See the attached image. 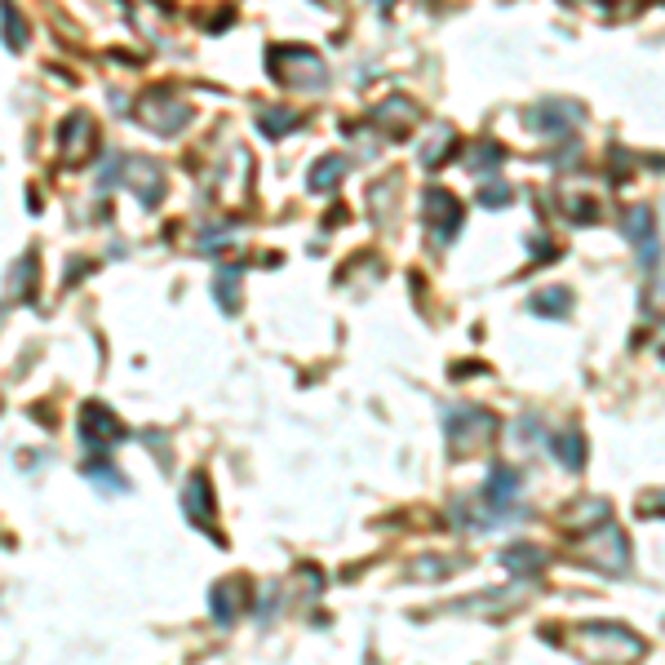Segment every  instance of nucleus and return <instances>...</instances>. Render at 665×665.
<instances>
[{
    "label": "nucleus",
    "instance_id": "7",
    "mask_svg": "<svg viewBox=\"0 0 665 665\" xmlns=\"http://www.w3.org/2000/svg\"><path fill=\"white\" fill-rule=\"evenodd\" d=\"M125 435H129L125 422H120L107 404H85V408H80V439H85V448L94 457H107L116 444H125Z\"/></svg>",
    "mask_w": 665,
    "mask_h": 665
},
{
    "label": "nucleus",
    "instance_id": "25",
    "mask_svg": "<svg viewBox=\"0 0 665 665\" xmlns=\"http://www.w3.org/2000/svg\"><path fill=\"white\" fill-rule=\"evenodd\" d=\"M85 479H89V484H98L102 493H120V488H125V475H120L116 466H107V462H85Z\"/></svg>",
    "mask_w": 665,
    "mask_h": 665
},
{
    "label": "nucleus",
    "instance_id": "20",
    "mask_svg": "<svg viewBox=\"0 0 665 665\" xmlns=\"http://www.w3.org/2000/svg\"><path fill=\"white\" fill-rule=\"evenodd\" d=\"M346 156H320L311 165V173H306V187L311 191H337L342 187V178H346Z\"/></svg>",
    "mask_w": 665,
    "mask_h": 665
},
{
    "label": "nucleus",
    "instance_id": "5",
    "mask_svg": "<svg viewBox=\"0 0 665 665\" xmlns=\"http://www.w3.org/2000/svg\"><path fill=\"white\" fill-rule=\"evenodd\" d=\"M133 120H138L142 129L165 133V138H173V133H182V129H187L191 107H187L182 98L165 94V89H151V94H142V98H138V107H133Z\"/></svg>",
    "mask_w": 665,
    "mask_h": 665
},
{
    "label": "nucleus",
    "instance_id": "31",
    "mask_svg": "<svg viewBox=\"0 0 665 665\" xmlns=\"http://www.w3.org/2000/svg\"><path fill=\"white\" fill-rule=\"evenodd\" d=\"M373 5H377V9H382V14H391V9L399 5V0H373Z\"/></svg>",
    "mask_w": 665,
    "mask_h": 665
},
{
    "label": "nucleus",
    "instance_id": "13",
    "mask_svg": "<svg viewBox=\"0 0 665 665\" xmlns=\"http://www.w3.org/2000/svg\"><path fill=\"white\" fill-rule=\"evenodd\" d=\"M182 510H187L191 524H200L209 537H218V528H213V519H218V510H213V488L204 475H191L187 479V493H182ZM222 541V537H218Z\"/></svg>",
    "mask_w": 665,
    "mask_h": 665
},
{
    "label": "nucleus",
    "instance_id": "14",
    "mask_svg": "<svg viewBox=\"0 0 665 665\" xmlns=\"http://www.w3.org/2000/svg\"><path fill=\"white\" fill-rule=\"evenodd\" d=\"M519 488H524V479H519L515 466H493L488 470V484H484V506L497 510V515H510Z\"/></svg>",
    "mask_w": 665,
    "mask_h": 665
},
{
    "label": "nucleus",
    "instance_id": "15",
    "mask_svg": "<svg viewBox=\"0 0 665 665\" xmlns=\"http://www.w3.org/2000/svg\"><path fill=\"white\" fill-rule=\"evenodd\" d=\"M209 608H213V621L218 626H231L235 617L244 612V581H218V586L209 590Z\"/></svg>",
    "mask_w": 665,
    "mask_h": 665
},
{
    "label": "nucleus",
    "instance_id": "24",
    "mask_svg": "<svg viewBox=\"0 0 665 665\" xmlns=\"http://www.w3.org/2000/svg\"><path fill=\"white\" fill-rule=\"evenodd\" d=\"M5 49H9V54L27 49V23H23V14L14 9V0H5Z\"/></svg>",
    "mask_w": 665,
    "mask_h": 665
},
{
    "label": "nucleus",
    "instance_id": "19",
    "mask_svg": "<svg viewBox=\"0 0 665 665\" xmlns=\"http://www.w3.org/2000/svg\"><path fill=\"white\" fill-rule=\"evenodd\" d=\"M532 315H541V320H568L572 311V289H564V284H555V289H541L528 298Z\"/></svg>",
    "mask_w": 665,
    "mask_h": 665
},
{
    "label": "nucleus",
    "instance_id": "6",
    "mask_svg": "<svg viewBox=\"0 0 665 665\" xmlns=\"http://www.w3.org/2000/svg\"><path fill=\"white\" fill-rule=\"evenodd\" d=\"M581 120H586V107L572 102V98H546V102H537V107L528 111V129L541 133V138H550V142L572 138Z\"/></svg>",
    "mask_w": 665,
    "mask_h": 665
},
{
    "label": "nucleus",
    "instance_id": "9",
    "mask_svg": "<svg viewBox=\"0 0 665 665\" xmlns=\"http://www.w3.org/2000/svg\"><path fill=\"white\" fill-rule=\"evenodd\" d=\"M120 187H129L142 209H156L160 196H165V169L147 156H125V165H120Z\"/></svg>",
    "mask_w": 665,
    "mask_h": 665
},
{
    "label": "nucleus",
    "instance_id": "2",
    "mask_svg": "<svg viewBox=\"0 0 665 665\" xmlns=\"http://www.w3.org/2000/svg\"><path fill=\"white\" fill-rule=\"evenodd\" d=\"M577 555H581V564L608 572V577H626L630 572V541L612 519H603L599 528L586 532V541L577 546Z\"/></svg>",
    "mask_w": 665,
    "mask_h": 665
},
{
    "label": "nucleus",
    "instance_id": "1",
    "mask_svg": "<svg viewBox=\"0 0 665 665\" xmlns=\"http://www.w3.org/2000/svg\"><path fill=\"white\" fill-rule=\"evenodd\" d=\"M266 71H271V80L284 89H324V80H329L324 58L306 45H271Z\"/></svg>",
    "mask_w": 665,
    "mask_h": 665
},
{
    "label": "nucleus",
    "instance_id": "30",
    "mask_svg": "<svg viewBox=\"0 0 665 665\" xmlns=\"http://www.w3.org/2000/svg\"><path fill=\"white\" fill-rule=\"evenodd\" d=\"M639 506L648 510V515H665V493H648V497L639 501Z\"/></svg>",
    "mask_w": 665,
    "mask_h": 665
},
{
    "label": "nucleus",
    "instance_id": "26",
    "mask_svg": "<svg viewBox=\"0 0 665 665\" xmlns=\"http://www.w3.org/2000/svg\"><path fill=\"white\" fill-rule=\"evenodd\" d=\"M501 160H506V151H501L493 138H484V142L475 147V156H470V169H475V173H497Z\"/></svg>",
    "mask_w": 665,
    "mask_h": 665
},
{
    "label": "nucleus",
    "instance_id": "11",
    "mask_svg": "<svg viewBox=\"0 0 665 665\" xmlns=\"http://www.w3.org/2000/svg\"><path fill=\"white\" fill-rule=\"evenodd\" d=\"M621 235L643 253V266H652V258H657V218H652L648 204H634V209L621 213Z\"/></svg>",
    "mask_w": 665,
    "mask_h": 665
},
{
    "label": "nucleus",
    "instance_id": "18",
    "mask_svg": "<svg viewBox=\"0 0 665 665\" xmlns=\"http://www.w3.org/2000/svg\"><path fill=\"white\" fill-rule=\"evenodd\" d=\"M36 293V253H23L9 266V284H5V302H27Z\"/></svg>",
    "mask_w": 665,
    "mask_h": 665
},
{
    "label": "nucleus",
    "instance_id": "16",
    "mask_svg": "<svg viewBox=\"0 0 665 665\" xmlns=\"http://www.w3.org/2000/svg\"><path fill=\"white\" fill-rule=\"evenodd\" d=\"M457 156V129H448V125H439L431 138L422 142V151H417V165H422L426 173H435L444 160H453Z\"/></svg>",
    "mask_w": 665,
    "mask_h": 665
},
{
    "label": "nucleus",
    "instance_id": "28",
    "mask_svg": "<svg viewBox=\"0 0 665 665\" xmlns=\"http://www.w3.org/2000/svg\"><path fill=\"white\" fill-rule=\"evenodd\" d=\"M235 244H240V235L231 231H204L196 240V253H222V249H235Z\"/></svg>",
    "mask_w": 665,
    "mask_h": 665
},
{
    "label": "nucleus",
    "instance_id": "22",
    "mask_svg": "<svg viewBox=\"0 0 665 665\" xmlns=\"http://www.w3.org/2000/svg\"><path fill=\"white\" fill-rule=\"evenodd\" d=\"M550 453L559 457V466L581 470V466H586V439H581L577 431H564V435L550 439Z\"/></svg>",
    "mask_w": 665,
    "mask_h": 665
},
{
    "label": "nucleus",
    "instance_id": "17",
    "mask_svg": "<svg viewBox=\"0 0 665 665\" xmlns=\"http://www.w3.org/2000/svg\"><path fill=\"white\" fill-rule=\"evenodd\" d=\"M501 568L515 572V577H537L546 568V550L532 546V541H519V546H506L501 550Z\"/></svg>",
    "mask_w": 665,
    "mask_h": 665
},
{
    "label": "nucleus",
    "instance_id": "4",
    "mask_svg": "<svg viewBox=\"0 0 665 665\" xmlns=\"http://www.w3.org/2000/svg\"><path fill=\"white\" fill-rule=\"evenodd\" d=\"M497 435V417L493 413H484V408H448V417H444V439L453 444V453L457 457H466V453H475V448H484L488 439Z\"/></svg>",
    "mask_w": 665,
    "mask_h": 665
},
{
    "label": "nucleus",
    "instance_id": "12",
    "mask_svg": "<svg viewBox=\"0 0 665 665\" xmlns=\"http://www.w3.org/2000/svg\"><path fill=\"white\" fill-rule=\"evenodd\" d=\"M417 116H422V111H417V102H408L404 94H386L373 107V125L386 129L391 138H404L408 125H417Z\"/></svg>",
    "mask_w": 665,
    "mask_h": 665
},
{
    "label": "nucleus",
    "instance_id": "29",
    "mask_svg": "<svg viewBox=\"0 0 665 665\" xmlns=\"http://www.w3.org/2000/svg\"><path fill=\"white\" fill-rule=\"evenodd\" d=\"M506 200H510V191L501 187V182H493V187H484V191H479V204H484V209H501Z\"/></svg>",
    "mask_w": 665,
    "mask_h": 665
},
{
    "label": "nucleus",
    "instance_id": "27",
    "mask_svg": "<svg viewBox=\"0 0 665 665\" xmlns=\"http://www.w3.org/2000/svg\"><path fill=\"white\" fill-rule=\"evenodd\" d=\"M564 213L572 222H599V204L590 196H564Z\"/></svg>",
    "mask_w": 665,
    "mask_h": 665
},
{
    "label": "nucleus",
    "instance_id": "3",
    "mask_svg": "<svg viewBox=\"0 0 665 665\" xmlns=\"http://www.w3.org/2000/svg\"><path fill=\"white\" fill-rule=\"evenodd\" d=\"M577 648L586 652V657H599V661H639L643 652H648V643L626 626L599 621V626H586L577 634Z\"/></svg>",
    "mask_w": 665,
    "mask_h": 665
},
{
    "label": "nucleus",
    "instance_id": "21",
    "mask_svg": "<svg viewBox=\"0 0 665 665\" xmlns=\"http://www.w3.org/2000/svg\"><path fill=\"white\" fill-rule=\"evenodd\" d=\"M302 125V116L293 107H262L258 111V133L262 138H284V133H293Z\"/></svg>",
    "mask_w": 665,
    "mask_h": 665
},
{
    "label": "nucleus",
    "instance_id": "23",
    "mask_svg": "<svg viewBox=\"0 0 665 665\" xmlns=\"http://www.w3.org/2000/svg\"><path fill=\"white\" fill-rule=\"evenodd\" d=\"M240 266H222L218 280H213V293H218V306L222 311H235L240 306Z\"/></svg>",
    "mask_w": 665,
    "mask_h": 665
},
{
    "label": "nucleus",
    "instance_id": "10",
    "mask_svg": "<svg viewBox=\"0 0 665 665\" xmlns=\"http://www.w3.org/2000/svg\"><path fill=\"white\" fill-rule=\"evenodd\" d=\"M422 213H426V231L435 235V244H448V240H457V231H462V204H457L453 191H444V187H426V196H422Z\"/></svg>",
    "mask_w": 665,
    "mask_h": 665
},
{
    "label": "nucleus",
    "instance_id": "8",
    "mask_svg": "<svg viewBox=\"0 0 665 665\" xmlns=\"http://www.w3.org/2000/svg\"><path fill=\"white\" fill-rule=\"evenodd\" d=\"M98 151V125L89 111H71L63 120V129H58V160L71 169L89 165V156Z\"/></svg>",
    "mask_w": 665,
    "mask_h": 665
}]
</instances>
